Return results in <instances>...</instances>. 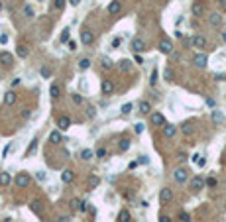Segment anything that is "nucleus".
Here are the masks:
<instances>
[{
  "label": "nucleus",
  "instance_id": "1",
  "mask_svg": "<svg viewBox=\"0 0 226 222\" xmlns=\"http://www.w3.org/2000/svg\"><path fill=\"white\" fill-rule=\"evenodd\" d=\"M14 183H16V187L24 189V187H28L30 183H31V177L28 175V173H18V175H16V179H14Z\"/></svg>",
  "mask_w": 226,
  "mask_h": 222
},
{
  "label": "nucleus",
  "instance_id": "2",
  "mask_svg": "<svg viewBox=\"0 0 226 222\" xmlns=\"http://www.w3.org/2000/svg\"><path fill=\"white\" fill-rule=\"evenodd\" d=\"M171 199H173V191H171L169 187H163V189L159 191V203H161V204H167Z\"/></svg>",
  "mask_w": 226,
  "mask_h": 222
},
{
  "label": "nucleus",
  "instance_id": "3",
  "mask_svg": "<svg viewBox=\"0 0 226 222\" xmlns=\"http://www.w3.org/2000/svg\"><path fill=\"white\" fill-rule=\"evenodd\" d=\"M204 185H207V181H204L201 175H197V177H193V179H191V191H195V193L201 191Z\"/></svg>",
  "mask_w": 226,
  "mask_h": 222
},
{
  "label": "nucleus",
  "instance_id": "4",
  "mask_svg": "<svg viewBox=\"0 0 226 222\" xmlns=\"http://www.w3.org/2000/svg\"><path fill=\"white\" fill-rule=\"evenodd\" d=\"M207 61H208V57L204 55V53H197V55L193 57V63H195V67H199V69L207 67Z\"/></svg>",
  "mask_w": 226,
  "mask_h": 222
},
{
  "label": "nucleus",
  "instance_id": "5",
  "mask_svg": "<svg viewBox=\"0 0 226 222\" xmlns=\"http://www.w3.org/2000/svg\"><path fill=\"white\" fill-rule=\"evenodd\" d=\"M173 177H175V181H177V183H185L187 179H189V171L183 169V167H179V169H175Z\"/></svg>",
  "mask_w": 226,
  "mask_h": 222
},
{
  "label": "nucleus",
  "instance_id": "6",
  "mask_svg": "<svg viewBox=\"0 0 226 222\" xmlns=\"http://www.w3.org/2000/svg\"><path fill=\"white\" fill-rule=\"evenodd\" d=\"M120 10H122V2L120 0H112L108 4V8H106V12H108V16H116Z\"/></svg>",
  "mask_w": 226,
  "mask_h": 222
},
{
  "label": "nucleus",
  "instance_id": "7",
  "mask_svg": "<svg viewBox=\"0 0 226 222\" xmlns=\"http://www.w3.org/2000/svg\"><path fill=\"white\" fill-rule=\"evenodd\" d=\"M0 63H2L4 67H12V65H14L12 53H8V51H0Z\"/></svg>",
  "mask_w": 226,
  "mask_h": 222
},
{
  "label": "nucleus",
  "instance_id": "8",
  "mask_svg": "<svg viewBox=\"0 0 226 222\" xmlns=\"http://www.w3.org/2000/svg\"><path fill=\"white\" fill-rule=\"evenodd\" d=\"M159 51L165 53V55L173 53V43H171L169 40H161V41H159Z\"/></svg>",
  "mask_w": 226,
  "mask_h": 222
},
{
  "label": "nucleus",
  "instance_id": "9",
  "mask_svg": "<svg viewBox=\"0 0 226 222\" xmlns=\"http://www.w3.org/2000/svg\"><path fill=\"white\" fill-rule=\"evenodd\" d=\"M57 126H59L61 132H65V130L71 128V118H69V116H59L57 118Z\"/></svg>",
  "mask_w": 226,
  "mask_h": 222
},
{
  "label": "nucleus",
  "instance_id": "10",
  "mask_svg": "<svg viewBox=\"0 0 226 222\" xmlns=\"http://www.w3.org/2000/svg\"><path fill=\"white\" fill-rule=\"evenodd\" d=\"M191 43H193V47L203 49V47H207V37H204V36H193L191 37Z\"/></svg>",
  "mask_w": 226,
  "mask_h": 222
},
{
  "label": "nucleus",
  "instance_id": "11",
  "mask_svg": "<svg viewBox=\"0 0 226 222\" xmlns=\"http://www.w3.org/2000/svg\"><path fill=\"white\" fill-rule=\"evenodd\" d=\"M149 120H152L153 126H165V116L161 114V112H153V114L149 116Z\"/></svg>",
  "mask_w": 226,
  "mask_h": 222
},
{
  "label": "nucleus",
  "instance_id": "12",
  "mask_svg": "<svg viewBox=\"0 0 226 222\" xmlns=\"http://www.w3.org/2000/svg\"><path fill=\"white\" fill-rule=\"evenodd\" d=\"M81 41H83L85 45H90V43L94 41V36H93V31H89V30H83V31H81Z\"/></svg>",
  "mask_w": 226,
  "mask_h": 222
},
{
  "label": "nucleus",
  "instance_id": "13",
  "mask_svg": "<svg viewBox=\"0 0 226 222\" xmlns=\"http://www.w3.org/2000/svg\"><path fill=\"white\" fill-rule=\"evenodd\" d=\"M112 93H114V83L110 79L102 81V94H112Z\"/></svg>",
  "mask_w": 226,
  "mask_h": 222
},
{
  "label": "nucleus",
  "instance_id": "14",
  "mask_svg": "<svg viewBox=\"0 0 226 222\" xmlns=\"http://www.w3.org/2000/svg\"><path fill=\"white\" fill-rule=\"evenodd\" d=\"M177 134V126H173V124H165L163 126V136L165 138H173Z\"/></svg>",
  "mask_w": 226,
  "mask_h": 222
},
{
  "label": "nucleus",
  "instance_id": "15",
  "mask_svg": "<svg viewBox=\"0 0 226 222\" xmlns=\"http://www.w3.org/2000/svg\"><path fill=\"white\" fill-rule=\"evenodd\" d=\"M132 49L136 51V53L146 49V47H144V40H142V37H134V40H132Z\"/></svg>",
  "mask_w": 226,
  "mask_h": 222
},
{
  "label": "nucleus",
  "instance_id": "16",
  "mask_svg": "<svg viewBox=\"0 0 226 222\" xmlns=\"http://www.w3.org/2000/svg\"><path fill=\"white\" fill-rule=\"evenodd\" d=\"M37 145H40V140L34 138V140H31V144L28 145V149H26V157H28V155H34V153H36V151H37Z\"/></svg>",
  "mask_w": 226,
  "mask_h": 222
},
{
  "label": "nucleus",
  "instance_id": "17",
  "mask_svg": "<svg viewBox=\"0 0 226 222\" xmlns=\"http://www.w3.org/2000/svg\"><path fill=\"white\" fill-rule=\"evenodd\" d=\"M10 183H12L10 173H8V171H2V173H0V187H8Z\"/></svg>",
  "mask_w": 226,
  "mask_h": 222
},
{
  "label": "nucleus",
  "instance_id": "18",
  "mask_svg": "<svg viewBox=\"0 0 226 222\" xmlns=\"http://www.w3.org/2000/svg\"><path fill=\"white\" fill-rule=\"evenodd\" d=\"M49 142H51V144H61V142H63V138H61V132H59V128H57V130H53V132L49 134Z\"/></svg>",
  "mask_w": 226,
  "mask_h": 222
},
{
  "label": "nucleus",
  "instance_id": "19",
  "mask_svg": "<svg viewBox=\"0 0 226 222\" xmlns=\"http://www.w3.org/2000/svg\"><path fill=\"white\" fill-rule=\"evenodd\" d=\"M138 110L142 112V114H149V112H152V104H149L148 100H142V102L138 104Z\"/></svg>",
  "mask_w": 226,
  "mask_h": 222
},
{
  "label": "nucleus",
  "instance_id": "20",
  "mask_svg": "<svg viewBox=\"0 0 226 222\" xmlns=\"http://www.w3.org/2000/svg\"><path fill=\"white\" fill-rule=\"evenodd\" d=\"M208 22H211V26L218 28V26L222 24V16H220V14H211V16H208Z\"/></svg>",
  "mask_w": 226,
  "mask_h": 222
},
{
  "label": "nucleus",
  "instance_id": "21",
  "mask_svg": "<svg viewBox=\"0 0 226 222\" xmlns=\"http://www.w3.org/2000/svg\"><path fill=\"white\" fill-rule=\"evenodd\" d=\"M14 102H16V93H14V90H8V93L6 94H4V104H14Z\"/></svg>",
  "mask_w": 226,
  "mask_h": 222
},
{
  "label": "nucleus",
  "instance_id": "22",
  "mask_svg": "<svg viewBox=\"0 0 226 222\" xmlns=\"http://www.w3.org/2000/svg\"><path fill=\"white\" fill-rule=\"evenodd\" d=\"M16 55L22 57V59H26V57H28V47H26L24 43H20V45L16 47Z\"/></svg>",
  "mask_w": 226,
  "mask_h": 222
},
{
  "label": "nucleus",
  "instance_id": "23",
  "mask_svg": "<svg viewBox=\"0 0 226 222\" xmlns=\"http://www.w3.org/2000/svg\"><path fill=\"white\" fill-rule=\"evenodd\" d=\"M130 220H132L130 212H128L126 208H122V210H120V214H118V222H130Z\"/></svg>",
  "mask_w": 226,
  "mask_h": 222
},
{
  "label": "nucleus",
  "instance_id": "24",
  "mask_svg": "<svg viewBox=\"0 0 226 222\" xmlns=\"http://www.w3.org/2000/svg\"><path fill=\"white\" fill-rule=\"evenodd\" d=\"M61 179H63V183H71L75 179V173L71 169H65V171H63V175H61Z\"/></svg>",
  "mask_w": 226,
  "mask_h": 222
},
{
  "label": "nucleus",
  "instance_id": "25",
  "mask_svg": "<svg viewBox=\"0 0 226 222\" xmlns=\"http://www.w3.org/2000/svg\"><path fill=\"white\" fill-rule=\"evenodd\" d=\"M98 185H100L98 175H90V177H89V187H90V189H96Z\"/></svg>",
  "mask_w": 226,
  "mask_h": 222
},
{
  "label": "nucleus",
  "instance_id": "26",
  "mask_svg": "<svg viewBox=\"0 0 226 222\" xmlns=\"http://www.w3.org/2000/svg\"><path fill=\"white\" fill-rule=\"evenodd\" d=\"M59 93H61V89H59V85L57 83H53L51 85V89H49V94H51V98H57Z\"/></svg>",
  "mask_w": 226,
  "mask_h": 222
},
{
  "label": "nucleus",
  "instance_id": "27",
  "mask_svg": "<svg viewBox=\"0 0 226 222\" xmlns=\"http://www.w3.org/2000/svg\"><path fill=\"white\" fill-rule=\"evenodd\" d=\"M69 36H71V30L65 28V30L61 31V37H59V41H61V43H69Z\"/></svg>",
  "mask_w": 226,
  "mask_h": 222
},
{
  "label": "nucleus",
  "instance_id": "28",
  "mask_svg": "<svg viewBox=\"0 0 226 222\" xmlns=\"http://www.w3.org/2000/svg\"><path fill=\"white\" fill-rule=\"evenodd\" d=\"M89 67H90V59L83 57V59H81V61H79V69H81V71H87Z\"/></svg>",
  "mask_w": 226,
  "mask_h": 222
},
{
  "label": "nucleus",
  "instance_id": "29",
  "mask_svg": "<svg viewBox=\"0 0 226 222\" xmlns=\"http://www.w3.org/2000/svg\"><path fill=\"white\" fill-rule=\"evenodd\" d=\"M130 69H132V63L128 61V59H122V61H120V71L128 73V71H130Z\"/></svg>",
  "mask_w": 226,
  "mask_h": 222
},
{
  "label": "nucleus",
  "instance_id": "30",
  "mask_svg": "<svg viewBox=\"0 0 226 222\" xmlns=\"http://www.w3.org/2000/svg\"><path fill=\"white\" fill-rule=\"evenodd\" d=\"M90 157H94V153H93V151H90V149H83V151H81V159L89 161Z\"/></svg>",
  "mask_w": 226,
  "mask_h": 222
},
{
  "label": "nucleus",
  "instance_id": "31",
  "mask_svg": "<svg viewBox=\"0 0 226 222\" xmlns=\"http://www.w3.org/2000/svg\"><path fill=\"white\" fill-rule=\"evenodd\" d=\"M149 85H152V86H155V85H157V69H155V67H153L152 75H149Z\"/></svg>",
  "mask_w": 226,
  "mask_h": 222
},
{
  "label": "nucleus",
  "instance_id": "32",
  "mask_svg": "<svg viewBox=\"0 0 226 222\" xmlns=\"http://www.w3.org/2000/svg\"><path fill=\"white\" fill-rule=\"evenodd\" d=\"M132 108H134V104H132V102H126V104L122 106V114H124V116H128V114L132 112Z\"/></svg>",
  "mask_w": 226,
  "mask_h": 222
},
{
  "label": "nucleus",
  "instance_id": "33",
  "mask_svg": "<svg viewBox=\"0 0 226 222\" xmlns=\"http://www.w3.org/2000/svg\"><path fill=\"white\" fill-rule=\"evenodd\" d=\"M118 148H120V151H128V148H130V140H122L120 144H118Z\"/></svg>",
  "mask_w": 226,
  "mask_h": 222
},
{
  "label": "nucleus",
  "instance_id": "34",
  "mask_svg": "<svg viewBox=\"0 0 226 222\" xmlns=\"http://www.w3.org/2000/svg\"><path fill=\"white\" fill-rule=\"evenodd\" d=\"M40 75H41L44 79H49V77H51V69H49V67H41V69H40Z\"/></svg>",
  "mask_w": 226,
  "mask_h": 222
},
{
  "label": "nucleus",
  "instance_id": "35",
  "mask_svg": "<svg viewBox=\"0 0 226 222\" xmlns=\"http://www.w3.org/2000/svg\"><path fill=\"white\" fill-rule=\"evenodd\" d=\"M212 120H214V122H216V124H220V122H222V120H224V116H222V112H218V110H214V112H212Z\"/></svg>",
  "mask_w": 226,
  "mask_h": 222
},
{
  "label": "nucleus",
  "instance_id": "36",
  "mask_svg": "<svg viewBox=\"0 0 226 222\" xmlns=\"http://www.w3.org/2000/svg\"><path fill=\"white\" fill-rule=\"evenodd\" d=\"M94 155H96L98 159H106V155H108V153H106V149H104V148H98V149L94 151Z\"/></svg>",
  "mask_w": 226,
  "mask_h": 222
},
{
  "label": "nucleus",
  "instance_id": "37",
  "mask_svg": "<svg viewBox=\"0 0 226 222\" xmlns=\"http://www.w3.org/2000/svg\"><path fill=\"white\" fill-rule=\"evenodd\" d=\"M193 14H195V16H201L203 14V4H193Z\"/></svg>",
  "mask_w": 226,
  "mask_h": 222
},
{
  "label": "nucleus",
  "instance_id": "38",
  "mask_svg": "<svg viewBox=\"0 0 226 222\" xmlns=\"http://www.w3.org/2000/svg\"><path fill=\"white\" fill-rule=\"evenodd\" d=\"M87 116H89V118H94V116H96V108H94V106H89V108H87Z\"/></svg>",
  "mask_w": 226,
  "mask_h": 222
},
{
  "label": "nucleus",
  "instance_id": "39",
  "mask_svg": "<svg viewBox=\"0 0 226 222\" xmlns=\"http://www.w3.org/2000/svg\"><path fill=\"white\" fill-rule=\"evenodd\" d=\"M63 8H65V0H55V10H59V12H61Z\"/></svg>",
  "mask_w": 226,
  "mask_h": 222
},
{
  "label": "nucleus",
  "instance_id": "40",
  "mask_svg": "<svg viewBox=\"0 0 226 222\" xmlns=\"http://www.w3.org/2000/svg\"><path fill=\"white\" fill-rule=\"evenodd\" d=\"M102 69H112V61H110L108 57H106V59H102Z\"/></svg>",
  "mask_w": 226,
  "mask_h": 222
},
{
  "label": "nucleus",
  "instance_id": "41",
  "mask_svg": "<svg viewBox=\"0 0 226 222\" xmlns=\"http://www.w3.org/2000/svg\"><path fill=\"white\" fill-rule=\"evenodd\" d=\"M71 98H73V102H75V104H83V96H81V94H77V93H75V94L71 96Z\"/></svg>",
  "mask_w": 226,
  "mask_h": 222
},
{
  "label": "nucleus",
  "instance_id": "42",
  "mask_svg": "<svg viewBox=\"0 0 226 222\" xmlns=\"http://www.w3.org/2000/svg\"><path fill=\"white\" fill-rule=\"evenodd\" d=\"M183 134H193V126H191V124H183Z\"/></svg>",
  "mask_w": 226,
  "mask_h": 222
},
{
  "label": "nucleus",
  "instance_id": "43",
  "mask_svg": "<svg viewBox=\"0 0 226 222\" xmlns=\"http://www.w3.org/2000/svg\"><path fill=\"white\" fill-rule=\"evenodd\" d=\"M179 220H181V222H191V216L187 214V212H181V214H179Z\"/></svg>",
  "mask_w": 226,
  "mask_h": 222
},
{
  "label": "nucleus",
  "instance_id": "44",
  "mask_svg": "<svg viewBox=\"0 0 226 222\" xmlns=\"http://www.w3.org/2000/svg\"><path fill=\"white\" fill-rule=\"evenodd\" d=\"M24 14L28 16V18H31V16H34V8H31V6H26V8H24Z\"/></svg>",
  "mask_w": 226,
  "mask_h": 222
},
{
  "label": "nucleus",
  "instance_id": "45",
  "mask_svg": "<svg viewBox=\"0 0 226 222\" xmlns=\"http://www.w3.org/2000/svg\"><path fill=\"white\" fill-rule=\"evenodd\" d=\"M165 81H173V71L171 69H165Z\"/></svg>",
  "mask_w": 226,
  "mask_h": 222
},
{
  "label": "nucleus",
  "instance_id": "46",
  "mask_svg": "<svg viewBox=\"0 0 226 222\" xmlns=\"http://www.w3.org/2000/svg\"><path fill=\"white\" fill-rule=\"evenodd\" d=\"M36 177H37L40 181H45V177H47V175H45V171H37V173H36Z\"/></svg>",
  "mask_w": 226,
  "mask_h": 222
},
{
  "label": "nucleus",
  "instance_id": "47",
  "mask_svg": "<svg viewBox=\"0 0 226 222\" xmlns=\"http://www.w3.org/2000/svg\"><path fill=\"white\" fill-rule=\"evenodd\" d=\"M67 45H69V47H67L69 51H75V49H77V41H69Z\"/></svg>",
  "mask_w": 226,
  "mask_h": 222
},
{
  "label": "nucleus",
  "instance_id": "48",
  "mask_svg": "<svg viewBox=\"0 0 226 222\" xmlns=\"http://www.w3.org/2000/svg\"><path fill=\"white\" fill-rule=\"evenodd\" d=\"M134 130H136V134H142V132H144V124H136V126H134Z\"/></svg>",
  "mask_w": 226,
  "mask_h": 222
},
{
  "label": "nucleus",
  "instance_id": "49",
  "mask_svg": "<svg viewBox=\"0 0 226 222\" xmlns=\"http://www.w3.org/2000/svg\"><path fill=\"white\" fill-rule=\"evenodd\" d=\"M207 185H208V187H216V179H214V177H211V179H207Z\"/></svg>",
  "mask_w": 226,
  "mask_h": 222
},
{
  "label": "nucleus",
  "instance_id": "50",
  "mask_svg": "<svg viewBox=\"0 0 226 222\" xmlns=\"http://www.w3.org/2000/svg\"><path fill=\"white\" fill-rule=\"evenodd\" d=\"M134 61H136L138 65H142V63H144V59H142V55H138V53H136V55H134Z\"/></svg>",
  "mask_w": 226,
  "mask_h": 222
},
{
  "label": "nucleus",
  "instance_id": "51",
  "mask_svg": "<svg viewBox=\"0 0 226 222\" xmlns=\"http://www.w3.org/2000/svg\"><path fill=\"white\" fill-rule=\"evenodd\" d=\"M177 159L183 163V161H187V155H185V153H179V155H177Z\"/></svg>",
  "mask_w": 226,
  "mask_h": 222
},
{
  "label": "nucleus",
  "instance_id": "52",
  "mask_svg": "<svg viewBox=\"0 0 226 222\" xmlns=\"http://www.w3.org/2000/svg\"><path fill=\"white\" fill-rule=\"evenodd\" d=\"M159 222H171L169 216H159Z\"/></svg>",
  "mask_w": 226,
  "mask_h": 222
},
{
  "label": "nucleus",
  "instance_id": "53",
  "mask_svg": "<svg viewBox=\"0 0 226 222\" xmlns=\"http://www.w3.org/2000/svg\"><path fill=\"white\" fill-rule=\"evenodd\" d=\"M69 4H71V6H79L81 0H69Z\"/></svg>",
  "mask_w": 226,
  "mask_h": 222
},
{
  "label": "nucleus",
  "instance_id": "54",
  "mask_svg": "<svg viewBox=\"0 0 226 222\" xmlns=\"http://www.w3.org/2000/svg\"><path fill=\"white\" fill-rule=\"evenodd\" d=\"M59 222H71V218H69V216H61V218H59Z\"/></svg>",
  "mask_w": 226,
  "mask_h": 222
},
{
  "label": "nucleus",
  "instance_id": "55",
  "mask_svg": "<svg viewBox=\"0 0 226 222\" xmlns=\"http://www.w3.org/2000/svg\"><path fill=\"white\" fill-rule=\"evenodd\" d=\"M118 45H120V40H118V37H116V40L112 41V47H118Z\"/></svg>",
  "mask_w": 226,
  "mask_h": 222
},
{
  "label": "nucleus",
  "instance_id": "56",
  "mask_svg": "<svg viewBox=\"0 0 226 222\" xmlns=\"http://www.w3.org/2000/svg\"><path fill=\"white\" fill-rule=\"evenodd\" d=\"M220 6H222V10H226V0H220Z\"/></svg>",
  "mask_w": 226,
  "mask_h": 222
},
{
  "label": "nucleus",
  "instance_id": "57",
  "mask_svg": "<svg viewBox=\"0 0 226 222\" xmlns=\"http://www.w3.org/2000/svg\"><path fill=\"white\" fill-rule=\"evenodd\" d=\"M222 40H224V41H226V31H224V34H222Z\"/></svg>",
  "mask_w": 226,
  "mask_h": 222
},
{
  "label": "nucleus",
  "instance_id": "58",
  "mask_svg": "<svg viewBox=\"0 0 226 222\" xmlns=\"http://www.w3.org/2000/svg\"><path fill=\"white\" fill-rule=\"evenodd\" d=\"M0 10H2V2H0Z\"/></svg>",
  "mask_w": 226,
  "mask_h": 222
},
{
  "label": "nucleus",
  "instance_id": "59",
  "mask_svg": "<svg viewBox=\"0 0 226 222\" xmlns=\"http://www.w3.org/2000/svg\"><path fill=\"white\" fill-rule=\"evenodd\" d=\"M37 2H44V0H37Z\"/></svg>",
  "mask_w": 226,
  "mask_h": 222
}]
</instances>
